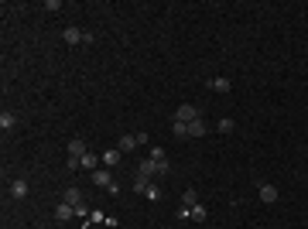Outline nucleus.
<instances>
[{
  "label": "nucleus",
  "mask_w": 308,
  "mask_h": 229,
  "mask_svg": "<svg viewBox=\"0 0 308 229\" xmlns=\"http://www.w3.org/2000/svg\"><path fill=\"white\" fill-rule=\"evenodd\" d=\"M175 120H178V123H192V120H199V110H195L192 103H182V106L175 110Z\"/></svg>",
  "instance_id": "1"
},
{
  "label": "nucleus",
  "mask_w": 308,
  "mask_h": 229,
  "mask_svg": "<svg viewBox=\"0 0 308 229\" xmlns=\"http://www.w3.org/2000/svg\"><path fill=\"white\" fill-rule=\"evenodd\" d=\"M62 38H65V45H79V41H93L89 35H82L79 28H65L62 31Z\"/></svg>",
  "instance_id": "2"
},
{
  "label": "nucleus",
  "mask_w": 308,
  "mask_h": 229,
  "mask_svg": "<svg viewBox=\"0 0 308 229\" xmlns=\"http://www.w3.org/2000/svg\"><path fill=\"white\" fill-rule=\"evenodd\" d=\"M89 178H93V185H99V188H110V185H113V174H110L106 168H96Z\"/></svg>",
  "instance_id": "3"
},
{
  "label": "nucleus",
  "mask_w": 308,
  "mask_h": 229,
  "mask_svg": "<svg viewBox=\"0 0 308 229\" xmlns=\"http://www.w3.org/2000/svg\"><path fill=\"white\" fill-rule=\"evenodd\" d=\"M82 154H89L86 140H82V137H72V140H69V157H82Z\"/></svg>",
  "instance_id": "4"
},
{
  "label": "nucleus",
  "mask_w": 308,
  "mask_h": 229,
  "mask_svg": "<svg viewBox=\"0 0 308 229\" xmlns=\"http://www.w3.org/2000/svg\"><path fill=\"white\" fill-rule=\"evenodd\" d=\"M24 195H28V178H14V181H11V198L21 202Z\"/></svg>",
  "instance_id": "5"
},
{
  "label": "nucleus",
  "mask_w": 308,
  "mask_h": 229,
  "mask_svg": "<svg viewBox=\"0 0 308 229\" xmlns=\"http://www.w3.org/2000/svg\"><path fill=\"white\" fill-rule=\"evenodd\" d=\"M260 202H264V205H274V202H277V188L264 181V185H260Z\"/></svg>",
  "instance_id": "6"
},
{
  "label": "nucleus",
  "mask_w": 308,
  "mask_h": 229,
  "mask_svg": "<svg viewBox=\"0 0 308 229\" xmlns=\"http://www.w3.org/2000/svg\"><path fill=\"white\" fill-rule=\"evenodd\" d=\"M79 168H86V171H89V174H93V171H96V168H99V157H96V154H93V151H89V154H82V157H79Z\"/></svg>",
  "instance_id": "7"
},
{
  "label": "nucleus",
  "mask_w": 308,
  "mask_h": 229,
  "mask_svg": "<svg viewBox=\"0 0 308 229\" xmlns=\"http://www.w3.org/2000/svg\"><path fill=\"white\" fill-rule=\"evenodd\" d=\"M137 171H140V174H147V178H158V161H151V157H144Z\"/></svg>",
  "instance_id": "8"
},
{
  "label": "nucleus",
  "mask_w": 308,
  "mask_h": 229,
  "mask_svg": "<svg viewBox=\"0 0 308 229\" xmlns=\"http://www.w3.org/2000/svg\"><path fill=\"white\" fill-rule=\"evenodd\" d=\"M206 130H209V127H206V120H202V116L189 123V137H206Z\"/></svg>",
  "instance_id": "9"
},
{
  "label": "nucleus",
  "mask_w": 308,
  "mask_h": 229,
  "mask_svg": "<svg viewBox=\"0 0 308 229\" xmlns=\"http://www.w3.org/2000/svg\"><path fill=\"white\" fill-rule=\"evenodd\" d=\"M62 202H69V205H76V209H79V205H82V191H79V188H65Z\"/></svg>",
  "instance_id": "10"
},
{
  "label": "nucleus",
  "mask_w": 308,
  "mask_h": 229,
  "mask_svg": "<svg viewBox=\"0 0 308 229\" xmlns=\"http://www.w3.org/2000/svg\"><path fill=\"white\" fill-rule=\"evenodd\" d=\"M192 205H199V195H195L192 188H185V191H182V209H192Z\"/></svg>",
  "instance_id": "11"
},
{
  "label": "nucleus",
  "mask_w": 308,
  "mask_h": 229,
  "mask_svg": "<svg viewBox=\"0 0 308 229\" xmlns=\"http://www.w3.org/2000/svg\"><path fill=\"white\" fill-rule=\"evenodd\" d=\"M14 123H18V116H14V113H0V130H4V134H7V130H14Z\"/></svg>",
  "instance_id": "12"
},
{
  "label": "nucleus",
  "mask_w": 308,
  "mask_h": 229,
  "mask_svg": "<svg viewBox=\"0 0 308 229\" xmlns=\"http://www.w3.org/2000/svg\"><path fill=\"white\" fill-rule=\"evenodd\" d=\"M147 188H151V178L137 171V178H134V191H147Z\"/></svg>",
  "instance_id": "13"
},
{
  "label": "nucleus",
  "mask_w": 308,
  "mask_h": 229,
  "mask_svg": "<svg viewBox=\"0 0 308 229\" xmlns=\"http://www.w3.org/2000/svg\"><path fill=\"white\" fill-rule=\"evenodd\" d=\"M55 215H58V219H62V222H65V219H69V215H76V205H69V202H62V205H58V209H55Z\"/></svg>",
  "instance_id": "14"
},
{
  "label": "nucleus",
  "mask_w": 308,
  "mask_h": 229,
  "mask_svg": "<svg viewBox=\"0 0 308 229\" xmlns=\"http://www.w3.org/2000/svg\"><path fill=\"white\" fill-rule=\"evenodd\" d=\"M134 147H137V137L127 134V137H120V147H116V151H134Z\"/></svg>",
  "instance_id": "15"
},
{
  "label": "nucleus",
  "mask_w": 308,
  "mask_h": 229,
  "mask_svg": "<svg viewBox=\"0 0 308 229\" xmlns=\"http://www.w3.org/2000/svg\"><path fill=\"white\" fill-rule=\"evenodd\" d=\"M172 130H175V137H189V123H178V120H172Z\"/></svg>",
  "instance_id": "16"
},
{
  "label": "nucleus",
  "mask_w": 308,
  "mask_h": 229,
  "mask_svg": "<svg viewBox=\"0 0 308 229\" xmlns=\"http://www.w3.org/2000/svg\"><path fill=\"white\" fill-rule=\"evenodd\" d=\"M233 127H236V123H233V120H219V123H216V130H219V134H230V130H233Z\"/></svg>",
  "instance_id": "17"
},
{
  "label": "nucleus",
  "mask_w": 308,
  "mask_h": 229,
  "mask_svg": "<svg viewBox=\"0 0 308 229\" xmlns=\"http://www.w3.org/2000/svg\"><path fill=\"white\" fill-rule=\"evenodd\" d=\"M116 161H120V151H106L103 154V164H116Z\"/></svg>",
  "instance_id": "18"
},
{
  "label": "nucleus",
  "mask_w": 308,
  "mask_h": 229,
  "mask_svg": "<svg viewBox=\"0 0 308 229\" xmlns=\"http://www.w3.org/2000/svg\"><path fill=\"white\" fill-rule=\"evenodd\" d=\"M147 157H154V161H165L168 154H165V147H151V154H147Z\"/></svg>",
  "instance_id": "19"
},
{
  "label": "nucleus",
  "mask_w": 308,
  "mask_h": 229,
  "mask_svg": "<svg viewBox=\"0 0 308 229\" xmlns=\"http://www.w3.org/2000/svg\"><path fill=\"white\" fill-rule=\"evenodd\" d=\"M189 215H195V219H206V205H192V209H189Z\"/></svg>",
  "instance_id": "20"
},
{
  "label": "nucleus",
  "mask_w": 308,
  "mask_h": 229,
  "mask_svg": "<svg viewBox=\"0 0 308 229\" xmlns=\"http://www.w3.org/2000/svg\"><path fill=\"white\" fill-rule=\"evenodd\" d=\"M144 195H147V198H151V202H154V198H161V188H158V185H151V188H147V191H144Z\"/></svg>",
  "instance_id": "21"
}]
</instances>
